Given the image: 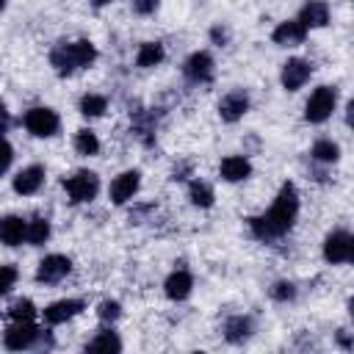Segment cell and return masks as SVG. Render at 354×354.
<instances>
[{
  "label": "cell",
  "mask_w": 354,
  "mask_h": 354,
  "mask_svg": "<svg viewBox=\"0 0 354 354\" xmlns=\"http://www.w3.org/2000/svg\"><path fill=\"white\" fill-rule=\"evenodd\" d=\"M138 185H141V174H138L136 169L122 171V174L113 177V183H111V202H113V205H124V202H130V199L136 196Z\"/></svg>",
  "instance_id": "obj_11"
},
{
  "label": "cell",
  "mask_w": 354,
  "mask_h": 354,
  "mask_svg": "<svg viewBox=\"0 0 354 354\" xmlns=\"http://www.w3.org/2000/svg\"><path fill=\"white\" fill-rule=\"evenodd\" d=\"M94 6H105V3H111V0H91Z\"/></svg>",
  "instance_id": "obj_37"
},
{
  "label": "cell",
  "mask_w": 354,
  "mask_h": 354,
  "mask_svg": "<svg viewBox=\"0 0 354 354\" xmlns=\"http://www.w3.org/2000/svg\"><path fill=\"white\" fill-rule=\"evenodd\" d=\"M136 14H152L158 8V0H130Z\"/></svg>",
  "instance_id": "obj_33"
},
{
  "label": "cell",
  "mask_w": 354,
  "mask_h": 354,
  "mask_svg": "<svg viewBox=\"0 0 354 354\" xmlns=\"http://www.w3.org/2000/svg\"><path fill=\"white\" fill-rule=\"evenodd\" d=\"M105 108H108V100H105L102 94H86V97L80 100V113H83V116H88V119L102 116V113H105Z\"/></svg>",
  "instance_id": "obj_26"
},
{
  "label": "cell",
  "mask_w": 354,
  "mask_h": 354,
  "mask_svg": "<svg viewBox=\"0 0 354 354\" xmlns=\"http://www.w3.org/2000/svg\"><path fill=\"white\" fill-rule=\"evenodd\" d=\"M210 39H213L216 44H227V39H230V30H227V28H218V25H216V28L210 30Z\"/></svg>",
  "instance_id": "obj_34"
},
{
  "label": "cell",
  "mask_w": 354,
  "mask_h": 354,
  "mask_svg": "<svg viewBox=\"0 0 354 354\" xmlns=\"http://www.w3.org/2000/svg\"><path fill=\"white\" fill-rule=\"evenodd\" d=\"M304 36H307V28H304L299 19L279 22V25L274 28V33H271L274 44H279V47H296V44L304 41Z\"/></svg>",
  "instance_id": "obj_15"
},
{
  "label": "cell",
  "mask_w": 354,
  "mask_h": 354,
  "mask_svg": "<svg viewBox=\"0 0 354 354\" xmlns=\"http://www.w3.org/2000/svg\"><path fill=\"white\" fill-rule=\"evenodd\" d=\"M119 315H122V304H119V301L105 299V301L97 304V318H100L102 324H113V321H119Z\"/></svg>",
  "instance_id": "obj_29"
},
{
  "label": "cell",
  "mask_w": 354,
  "mask_h": 354,
  "mask_svg": "<svg viewBox=\"0 0 354 354\" xmlns=\"http://www.w3.org/2000/svg\"><path fill=\"white\" fill-rule=\"evenodd\" d=\"M249 111V97H246V91H230V94H224L221 97V102H218V116L224 119V122H238V119H243V113Z\"/></svg>",
  "instance_id": "obj_12"
},
{
  "label": "cell",
  "mask_w": 354,
  "mask_h": 354,
  "mask_svg": "<svg viewBox=\"0 0 354 354\" xmlns=\"http://www.w3.org/2000/svg\"><path fill=\"white\" fill-rule=\"evenodd\" d=\"M315 160H321V163H335L337 158H340V147L335 144V141H329V138H321V141H315L313 144V152H310Z\"/></svg>",
  "instance_id": "obj_24"
},
{
  "label": "cell",
  "mask_w": 354,
  "mask_h": 354,
  "mask_svg": "<svg viewBox=\"0 0 354 354\" xmlns=\"http://www.w3.org/2000/svg\"><path fill=\"white\" fill-rule=\"evenodd\" d=\"M271 299L274 301H293L296 299V285L293 282H288V279H279V282H274L271 285Z\"/></svg>",
  "instance_id": "obj_30"
},
{
  "label": "cell",
  "mask_w": 354,
  "mask_h": 354,
  "mask_svg": "<svg viewBox=\"0 0 354 354\" xmlns=\"http://www.w3.org/2000/svg\"><path fill=\"white\" fill-rule=\"evenodd\" d=\"M39 337H41V329H39L33 321H14V324L6 329L3 343H6V348H11V351H25V348H33V346L39 343Z\"/></svg>",
  "instance_id": "obj_6"
},
{
  "label": "cell",
  "mask_w": 354,
  "mask_h": 354,
  "mask_svg": "<svg viewBox=\"0 0 354 354\" xmlns=\"http://www.w3.org/2000/svg\"><path fill=\"white\" fill-rule=\"evenodd\" d=\"M25 127H28V133H33L39 138H50V136L58 133L61 119L53 108H30L25 113Z\"/></svg>",
  "instance_id": "obj_7"
},
{
  "label": "cell",
  "mask_w": 354,
  "mask_h": 354,
  "mask_svg": "<svg viewBox=\"0 0 354 354\" xmlns=\"http://www.w3.org/2000/svg\"><path fill=\"white\" fill-rule=\"evenodd\" d=\"M354 257V238L348 230H335L326 235L324 241V260L332 263V266H340V263H351Z\"/></svg>",
  "instance_id": "obj_4"
},
{
  "label": "cell",
  "mask_w": 354,
  "mask_h": 354,
  "mask_svg": "<svg viewBox=\"0 0 354 354\" xmlns=\"http://www.w3.org/2000/svg\"><path fill=\"white\" fill-rule=\"evenodd\" d=\"M163 58H166V50H163L160 41H144V44L138 47L136 64H138L141 69H149V66H158Z\"/></svg>",
  "instance_id": "obj_21"
},
{
  "label": "cell",
  "mask_w": 354,
  "mask_h": 354,
  "mask_svg": "<svg viewBox=\"0 0 354 354\" xmlns=\"http://www.w3.org/2000/svg\"><path fill=\"white\" fill-rule=\"evenodd\" d=\"M249 335H252V318H246V315H232V318H227V324H224V337H227L230 343H243Z\"/></svg>",
  "instance_id": "obj_20"
},
{
  "label": "cell",
  "mask_w": 354,
  "mask_h": 354,
  "mask_svg": "<svg viewBox=\"0 0 354 354\" xmlns=\"http://www.w3.org/2000/svg\"><path fill=\"white\" fill-rule=\"evenodd\" d=\"M11 160H14V149H11V144H8V141L0 136V174H3V171L11 166Z\"/></svg>",
  "instance_id": "obj_32"
},
{
  "label": "cell",
  "mask_w": 354,
  "mask_h": 354,
  "mask_svg": "<svg viewBox=\"0 0 354 354\" xmlns=\"http://www.w3.org/2000/svg\"><path fill=\"white\" fill-rule=\"evenodd\" d=\"M296 216H299V194H296L293 183H285L279 188L274 205L263 216H252L249 218V230L260 241H277L293 227Z\"/></svg>",
  "instance_id": "obj_1"
},
{
  "label": "cell",
  "mask_w": 354,
  "mask_h": 354,
  "mask_svg": "<svg viewBox=\"0 0 354 354\" xmlns=\"http://www.w3.org/2000/svg\"><path fill=\"white\" fill-rule=\"evenodd\" d=\"M69 271H72V260H69V257H64V254H47V257L39 263V268H36V279L44 282V285H55V282H61Z\"/></svg>",
  "instance_id": "obj_9"
},
{
  "label": "cell",
  "mask_w": 354,
  "mask_h": 354,
  "mask_svg": "<svg viewBox=\"0 0 354 354\" xmlns=\"http://www.w3.org/2000/svg\"><path fill=\"white\" fill-rule=\"evenodd\" d=\"M17 268L14 266H0V296H6L17 285Z\"/></svg>",
  "instance_id": "obj_31"
},
{
  "label": "cell",
  "mask_w": 354,
  "mask_h": 354,
  "mask_svg": "<svg viewBox=\"0 0 354 354\" xmlns=\"http://www.w3.org/2000/svg\"><path fill=\"white\" fill-rule=\"evenodd\" d=\"M335 102H337V91H335L332 86H318V88L310 94L307 105H304V119L313 122V124L326 122V119L332 116V111H335Z\"/></svg>",
  "instance_id": "obj_3"
},
{
  "label": "cell",
  "mask_w": 354,
  "mask_h": 354,
  "mask_svg": "<svg viewBox=\"0 0 354 354\" xmlns=\"http://www.w3.org/2000/svg\"><path fill=\"white\" fill-rule=\"evenodd\" d=\"M337 340H340V346H343V348H351V340H348L346 329H340V332H337Z\"/></svg>",
  "instance_id": "obj_36"
},
{
  "label": "cell",
  "mask_w": 354,
  "mask_h": 354,
  "mask_svg": "<svg viewBox=\"0 0 354 354\" xmlns=\"http://www.w3.org/2000/svg\"><path fill=\"white\" fill-rule=\"evenodd\" d=\"M163 290H166V296H169L171 301H183V299H188L191 290H194V277H191L185 268H177V271H171V274L166 277Z\"/></svg>",
  "instance_id": "obj_13"
},
{
  "label": "cell",
  "mask_w": 354,
  "mask_h": 354,
  "mask_svg": "<svg viewBox=\"0 0 354 354\" xmlns=\"http://www.w3.org/2000/svg\"><path fill=\"white\" fill-rule=\"evenodd\" d=\"M3 8H6V0H0V11H3Z\"/></svg>",
  "instance_id": "obj_38"
},
{
  "label": "cell",
  "mask_w": 354,
  "mask_h": 354,
  "mask_svg": "<svg viewBox=\"0 0 354 354\" xmlns=\"http://www.w3.org/2000/svg\"><path fill=\"white\" fill-rule=\"evenodd\" d=\"M86 348H88V351H119V348H122V340L116 337V332L102 329V332H97V337H91V340L86 343Z\"/></svg>",
  "instance_id": "obj_23"
},
{
  "label": "cell",
  "mask_w": 354,
  "mask_h": 354,
  "mask_svg": "<svg viewBox=\"0 0 354 354\" xmlns=\"http://www.w3.org/2000/svg\"><path fill=\"white\" fill-rule=\"evenodd\" d=\"M252 174V163L243 158V155H230L221 160V177L227 183H241Z\"/></svg>",
  "instance_id": "obj_18"
},
{
  "label": "cell",
  "mask_w": 354,
  "mask_h": 354,
  "mask_svg": "<svg viewBox=\"0 0 354 354\" xmlns=\"http://www.w3.org/2000/svg\"><path fill=\"white\" fill-rule=\"evenodd\" d=\"M188 199H191L196 207H210V205H213V188H210L207 183H202V180H194V183L188 185Z\"/></svg>",
  "instance_id": "obj_25"
},
{
  "label": "cell",
  "mask_w": 354,
  "mask_h": 354,
  "mask_svg": "<svg viewBox=\"0 0 354 354\" xmlns=\"http://www.w3.org/2000/svg\"><path fill=\"white\" fill-rule=\"evenodd\" d=\"M310 75H313V66H310V61H304V58H288L285 64H282V86L288 88V91H299L307 80H310Z\"/></svg>",
  "instance_id": "obj_10"
},
{
  "label": "cell",
  "mask_w": 354,
  "mask_h": 354,
  "mask_svg": "<svg viewBox=\"0 0 354 354\" xmlns=\"http://www.w3.org/2000/svg\"><path fill=\"white\" fill-rule=\"evenodd\" d=\"M75 149L80 155H97L100 152V141H97V136L91 130H77L75 133Z\"/></svg>",
  "instance_id": "obj_27"
},
{
  "label": "cell",
  "mask_w": 354,
  "mask_h": 354,
  "mask_svg": "<svg viewBox=\"0 0 354 354\" xmlns=\"http://www.w3.org/2000/svg\"><path fill=\"white\" fill-rule=\"evenodd\" d=\"M8 315H11V321H33L36 318V307H33L30 299H19V301H14L8 307Z\"/></svg>",
  "instance_id": "obj_28"
},
{
  "label": "cell",
  "mask_w": 354,
  "mask_h": 354,
  "mask_svg": "<svg viewBox=\"0 0 354 354\" xmlns=\"http://www.w3.org/2000/svg\"><path fill=\"white\" fill-rule=\"evenodd\" d=\"M64 188H66L72 202H91L100 191V177L88 169H80V171H75L72 177L64 180Z\"/></svg>",
  "instance_id": "obj_5"
},
{
  "label": "cell",
  "mask_w": 354,
  "mask_h": 354,
  "mask_svg": "<svg viewBox=\"0 0 354 354\" xmlns=\"http://www.w3.org/2000/svg\"><path fill=\"white\" fill-rule=\"evenodd\" d=\"M25 241V221L19 216H6L0 218V243L6 246H19Z\"/></svg>",
  "instance_id": "obj_19"
},
{
  "label": "cell",
  "mask_w": 354,
  "mask_h": 354,
  "mask_svg": "<svg viewBox=\"0 0 354 354\" xmlns=\"http://www.w3.org/2000/svg\"><path fill=\"white\" fill-rule=\"evenodd\" d=\"M47 238H50V221L47 218H30V221H25V241L30 246L44 243Z\"/></svg>",
  "instance_id": "obj_22"
},
{
  "label": "cell",
  "mask_w": 354,
  "mask_h": 354,
  "mask_svg": "<svg viewBox=\"0 0 354 354\" xmlns=\"http://www.w3.org/2000/svg\"><path fill=\"white\" fill-rule=\"evenodd\" d=\"M8 127H11V116H8V108H6V102L0 100V136H3Z\"/></svg>",
  "instance_id": "obj_35"
},
{
  "label": "cell",
  "mask_w": 354,
  "mask_h": 354,
  "mask_svg": "<svg viewBox=\"0 0 354 354\" xmlns=\"http://www.w3.org/2000/svg\"><path fill=\"white\" fill-rule=\"evenodd\" d=\"M183 75L191 83H210L213 80V58H210V53H205V50L191 53L185 58V64H183Z\"/></svg>",
  "instance_id": "obj_8"
},
{
  "label": "cell",
  "mask_w": 354,
  "mask_h": 354,
  "mask_svg": "<svg viewBox=\"0 0 354 354\" xmlns=\"http://www.w3.org/2000/svg\"><path fill=\"white\" fill-rule=\"evenodd\" d=\"M299 22L304 28H324L329 22V6L324 0H310L304 3L301 14H299Z\"/></svg>",
  "instance_id": "obj_17"
},
{
  "label": "cell",
  "mask_w": 354,
  "mask_h": 354,
  "mask_svg": "<svg viewBox=\"0 0 354 354\" xmlns=\"http://www.w3.org/2000/svg\"><path fill=\"white\" fill-rule=\"evenodd\" d=\"M83 307H86L83 299H61V301H53V304L44 307V321L47 324H64V321L75 318Z\"/></svg>",
  "instance_id": "obj_14"
},
{
  "label": "cell",
  "mask_w": 354,
  "mask_h": 354,
  "mask_svg": "<svg viewBox=\"0 0 354 354\" xmlns=\"http://www.w3.org/2000/svg\"><path fill=\"white\" fill-rule=\"evenodd\" d=\"M41 183H44V166H25L14 177V191L22 196H30L41 188Z\"/></svg>",
  "instance_id": "obj_16"
},
{
  "label": "cell",
  "mask_w": 354,
  "mask_h": 354,
  "mask_svg": "<svg viewBox=\"0 0 354 354\" xmlns=\"http://www.w3.org/2000/svg\"><path fill=\"white\" fill-rule=\"evenodd\" d=\"M94 58H97V50H94V44H91L88 39L61 41V44H55V47L50 50V64H53V69H55L61 77H66V75H72V72H77V69L91 66Z\"/></svg>",
  "instance_id": "obj_2"
}]
</instances>
